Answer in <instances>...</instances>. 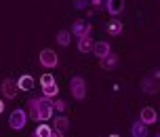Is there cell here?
Here are the masks:
<instances>
[{"label":"cell","mask_w":160,"mask_h":137,"mask_svg":"<svg viewBox=\"0 0 160 137\" xmlns=\"http://www.w3.org/2000/svg\"><path fill=\"white\" fill-rule=\"evenodd\" d=\"M53 108H55L59 114H65V112H68V104H65L63 99H53Z\"/></svg>","instance_id":"obj_22"},{"label":"cell","mask_w":160,"mask_h":137,"mask_svg":"<svg viewBox=\"0 0 160 137\" xmlns=\"http://www.w3.org/2000/svg\"><path fill=\"white\" fill-rule=\"evenodd\" d=\"M57 44L59 47H70V42H72V32H68V30H61V32H57Z\"/></svg>","instance_id":"obj_18"},{"label":"cell","mask_w":160,"mask_h":137,"mask_svg":"<svg viewBox=\"0 0 160 137\" xmlns=\"http://www.w3.org/2000/svg\"><path fill=\"white\" fill-rule=\"evenodd\" d=\"M0 89H2V95H4V99H15L19 87H17V80H13V78H4Z\"/></svg>","instance_id":"obj_6"},{"label":"cell","mask_w":160,"mask_h":137,"mask_svg":"<svg viewBox=\"0 0 160 137\" xmlns=\"http://www.w3.org/2000/svg\"><path fill=\"white\" fill-rule=\"evenodd\" d=\"M70 93H72L74 99L82 101L87 97V80L82 76H72V80H70Z\"/></svg>","instance_id":"obj_1"},{"label":"cell","mask_w":160,"mask_h":137,"mask_svg":"<svg viewBox=\"0 0 160 137\" xmlns=\"http://www.w3.org/2000/svg\"><path fill=\"white\" fill-rule=\"evenodd\" d=\"M59 95V87L55 84H51V87H42V97H48V99H55Z\"/></svg>","instance_id":"obj_20"},{"label":"cell","mask_w":160,"mask_h":137,"mask_svg":"<svg viewBox=\"0 0 160 137\" xmlns=\"http://www.w3.org/2000/svg\"><path fill=\"white\" fill-rule=\"evenodd\" d=\"M51 84H55V76L51 72L42 74V76H40V87H51Z\"/></svg>","instance_id":"obj_21"},{"label":"cell","mask_w":160,"mask_h":137,"mask_svg":"<svg viewBox=\"0 0 160 137\" xmlns=\"http://www.w3.org/2000/svg\"><path fill=\"white\" fill-rule=\"evenodd\" d=\"M93 47H95V40H93L91 36L78 38V51L80 53H93Z\"/></svg>","instance_id":"obj_15"},{"label":"cell","mask_w":160,"mask_h":137,"mask_svg":"<svg viewBox=\"0 0 160 137\" xmlns=\"http://www.w3.org/2000/svg\"><path fill=\"white\" fill-rule=\"evenodd\" d=\"M110 137H120V135H118V133H112V135H110Z\"/></svg>","instance_id":"obj_27"},{"label":"cell","mask_w":160,"mask_h":137,"mask_svg":"<svg viewBox=\"0 0 160 137\" xmlns=\"http://www.w3.org/2000/svg\"><path fill=\"white\" fill-rule=\"evenodd\" d=\"M156 137H160V131H158V133H156Z\"/></svg>","instance_id":"obj_28"},{"label":"cell","mask_w":160,"mask_h":137,"mask_svg":"<svg viewBox=\"0 0 160 137\" xmlns=\"http://www.w3.org/2000/svg\"><path fill=\"white\" fill-rule=\"evenodd\" d=\"M141 91H143L145 95H156V93L160 91L158 78H154V76H145L143 80H141Z\"/></svg>","instance_id":"obj_8"},{"label":"cell","mask_w":160,"mask_h":137,"mask_svg":"<svg viewBox=\"0 0 160 137\" xmlns=\"http://www.w3.org/2000/svg\"><path fill=\"white\" fill-rule=\"evenodd\" d=\"M51 133H53V127L47 124V122H40L34 131V137H51Z\"/></svg>","instance_id":"obj_19"},{"label":"cell","mask_w":160,"mask_h":137,"mask_svg":"<svg viewBox=\"0 0 160 137\" xmlns=\"http://www.w3.org/2000/svg\"><path fill=\"white\" fill-rule=\"evenodd\" d=\"M4 112V99H0V114Z\"/></svg>","instance_id":"obj_26"},{"label":"cell","mask_w":160,"mask_h":137,"mask_svg":"<svg viewBox=\"0 0 160 137\" xmlns=\"http://www.w3.org/2000/svg\"><path fill=\"white\" fill-rule=\"evenodd\" d=\"M105 11L112 17H118L124 11V0H105Z\"/></svg>","instance_id":"obj_10"},{"label":"cell","mask_w":160,"mask_h":137,"mask_svg":"<svg viewBox=\"0 0 160 137\" xmlns=\"http://www.w3.org/2000/svg\"><path fill=\"white\" fill-rule=\"evenodd\" d=\"M51 137H65V133H63V131H59V129H55V127H53V133H51Z\"/></svg>","instance_id":"obj_25"},{"label":"cell","mask_w":160,"mask_h":137,"mask_svg":"<svg viewBox=\"0 0 160 137\" xmlns=\"http://www.w3.org/2000/svg\"><path fill=\"white\" fill-rule=\"evenodd\" d=\"M91 32H93V28H91V23H87V21H82V19H76L72 25V36H78V38H84V36H91Z\"/></svg>","instance_id":"obj_5"},{"label":"cell","mask_w":160,"mask_h":137,"mask_svg":"<svg viewBox=\"0 0 160 137\" xmlns=\"http://www.w3.org/2000/svg\"><path fill=\"white\" fill-rule=\"evenodd\" d=\"M112 53V48H110V42L105 40H97L95 47H93V55L97 57V59H103V57H108Z\"/></svg>","instance_id":"obj_9"},{"label":"cell","mask_w":160,"mask_h":137,"mask_svg":"<svg viewBox=\"0 0 160 137\" xmlns=\"http://www.w3.org/2000/svg\"><path fill=\"white\" fill-rule=\"evenodd\" d=\"M139 120L143 122V124H154V122L158 120V112H156V108H152V105H145V108H141V112H139Z\"/></svg>","instance_id":"obj_7"},{"label":"cell","mask_w":160,"mask_h":137,"mask_svg":"<svg viewBox=\"0 0 160 137\" xmlns=\"http://www.w3.org/2000/svg\"><path fill=\"white\" fill-rule=\"evenodd\" d=\"M150 131H148V124H143L141 120H135L131 124V137H148Z\"/></svg>","instance_id":"obj_13"},{"label":"cell","mask_w":160,"mask_h":137,"mask_svg":"<svg viewBox=\"0 0 160 137\" xmlns=\"http://www.w3.org/2000/svg\"><path fill=\"white\" fill-rule=\"evenodd\" d=\"M53 127H55V129H59V131H68L70 129V127H72V124H70V118H68V116H63V114H59V116H55V122H53Z\"/></svg>","instance_id":"obj_16"},{"label":"cell","mask_w":160,"mask_h":137,"mask_svg":"<svg viewBox=\"0 0 160 137\" xmlns=\"http://www.w3.org/2000/svg\"><path fill=\"white\" fill-rule=\"evenodd\" d=\"M105 30H108L110 36H120V34H122V21H120V19H112Z\"/></svg>","instance_id":"obj_17"},{"label":"cell","mask_w":160,"mask_h":137,"mask_svg":"<svg viewBox=\"0 0 160 137\" xmlns=\"http://www.w3.org/2000/svg\"><path fill=\"white\" fill-rule=\"evenodd\" d=\"M116 65H118V55H116V53H110L108 57L99 59V68H101V70H114Z\"/></svg>","instance_id":"obj_14"},{"label":"cell","mask_w":160,"mask_h":137,"mask_svg":"<svg viewBox=\"0 0 160 137\" xmlns=\"http://www.w3.org/2000/svg\"><path fill=\"white\" fill-rule=\"evenodd\" d=\"M88 0H74V8H78V11H82V8H87Z\"/></svg>","instance_id":"obj_23"},{"label":"cell","mask_w":160,"mask_h":137,"mask_svg":"<svg viewBox=\"0 0 160 137\" xmlns=\"http://www.w3.org/2000/svg\"><path fill=\"white\" fill-rule=\"evenodd\" d=\"M34 84H36V80H34V76H30V74H21V76L17 78V87H19V91H32Z\"/></svg>","instance_id":"obj_12"},{"label":"cell","mask_w":160,"mask_h":137,"mask_svg":"<svg viewBox=\"0 0 160 137\" xmlns=\"http://www.w3.org/2000/svg\"><path fill=\"white\" fill-rule=\"evenodd\" d=\"M28 112L25 110H21V108H17V110H13L11 112V116H8V124H11V129L13 131H21L28 124Z\"/></svg>","instance_id":"obj_2"},{"label":"cell","mask_w":160,"mask_h":137,"mask_svg":"<svg viewBox=\"0 0 160 137\" xmlns=\"http://www.w3.org/2000/svg\"><path fill=\"white\" fill-rule=\"evenodd\" d=\"M38 104H40V122L51 120V118H53V114H55L53 99H48V97H38Z\"/></svg>","instance_id":"obj_4"},{"label":"cell","mask_w":160,"mask_h":137,"mask_svg":"<svg viewBox=\"0 0 160 137\" xmlns=\"http://www.w3.org/2000/svg\"><path fill=\"white\" fill-rule=\"evenodd\" d=\"M91 7L93 8H101L103 7V0H91Z\"/></svg>","instance_id":"obj_24"},{"label":"cell","mask_w":160,"mask_h":137,"mask_svg":"<svg viewBox=\"0 0 160 137\" xmlns=\"http://www.w3.org/2000/svg\"><path fill=\"white\" fill-rule=\"evenodd\" d=\"M28 116H30V120H40V104H38V97H32L30 101H28Z\"/></svg>","instance_id":"obj_11"},{"label":"cell","mask_w":160,"mask_h":137,"mask_svg":"<svg viewBox=\"0 0 160 137\" xmlns=\"http://www.w3.org/2000/svg\"><path fill=\"white\" fill-rule=\"evenodd\" d=\"M38 63L42 65V68H47V70L57 68V63H59V55H57L53 48H42L40 55H38Z\"/></svg>","instance_id":"obj_3"}]
</instances>
